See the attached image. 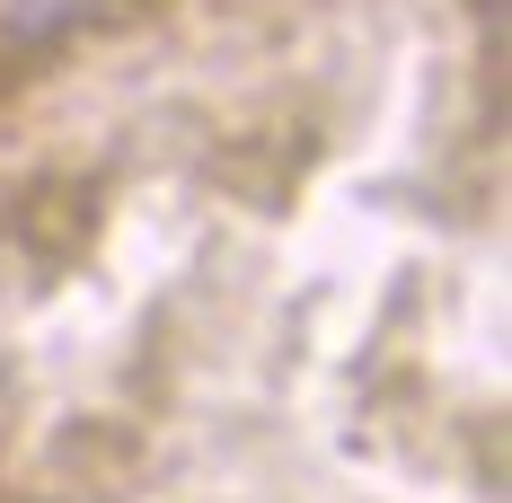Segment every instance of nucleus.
Wrapping results in <instances>:
<instances>
[{"instance_id":"1","label":"nucleus","mask_w":512,"mask_h":503,"mask_svg":"<svg viewBox=\"0 0 512 503\" xmlns=\"http://www.w3.org/2000/svg\"><path fill=\"white\" fill-rule=\"evenodd\" d=\"M89 9H98V0H0V45L36 53V45H53V36H71Z\"/></svg>"}]
</instances>
